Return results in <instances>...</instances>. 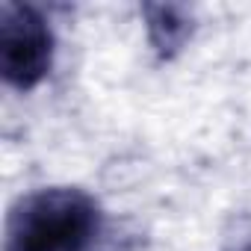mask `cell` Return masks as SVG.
<instances>
[{
    "instance_id": "obj_1",
    "label": "cell",
    "mask_w": 251,
    "mask_h": 251,
    "mask_svg": "<svg viewBox=\"0 0 251 251\" xmlns=\"http://www.w3.org/2000/svg\"><path fill=\"white\" fill-rule=\"evenodd\" d=\"M100 230L98 201L74 186L39 189L6 216V251H89Z\"/></svg>"
},
{
    "instance_id": "obj_2",
    "label": "cell",
    "mask_w": 251,
    "mask_h": 251,
    "mask_svg": "<svg viewBox=\"0 0 251 251\" xmlns=\"http://www.w3.org/2000/svg\"><path fill=\"white\" fill-rule=\"evenodd\" d=\"M53 62V33L33 6H0V74L12 89H36Z\"/></svg>"
},
{
    "instance_id": "obj_3",
    "label": "cell",
    "mask_w": 251,
    "mask_h": 251,
    "mask_svg": "<svg viewBox=\"0 0 251 251\" xmlns=\"http://www.w3.org/2000/svg\"><path fill=\"white\" fill-rule=\"evenodd\" d=\"M148 36L160 56H172L192 33V18L183 6H145Z\"/></svg>"
}]
</instances>
